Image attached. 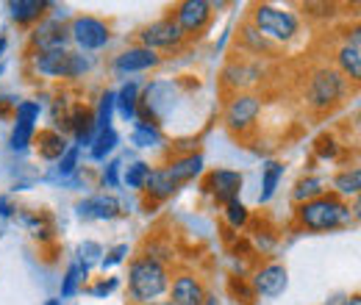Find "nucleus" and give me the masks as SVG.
Segmentation results:
<instances>
[{
    "instance_id": "obj_3",
    "label": "nucleus",
    "mask_w": 361,
    "mask_h": 305,
    "mask_svg": "<svg viewBox=\"0 0 361 305\" xmlns=\"http://www.w3.org/2000/svg\"><path fill=\"white\" fill-rule=\"evenodd\" d=\"M253 25L259 34L278 39V42H289L298 34V17L289 11H281L275 6H256L253 8Z\"/></svg>"
},
{
    "instance_id": "obj_27",
    "label": "nucleus",
    "mask_w": 361,
    "mask_h": 305,
    "mask_svg": "<svg viewBox=\"0 0 361 305\" xmlns=\"http://www.w3.org/2000/svg\"><path fill=\"white\" fill-rule=\"evenodd\" d=\"M111 111H114V94L106 92V94L100 97V108H97V117H94V125H97L100 131L109 128V123H111Z\"/></svg>"
},
{
    "instance_id": "obj_44",
    "label": "nucleus",
    "mask_w": 361,
    "mask_h": 305,
    "mask_svg": "<svg viewBox=\"0 0 361 305\" xmlns=\"http://www.w3.org/2000/svg\"><path fill=\"white\" fill-rule=\"evenodd\" d=\"M45 305H61V303H59V300H47Z\"/></svg>"
},
{
    "instance_id": "obj_34",
    "label": "nucleus",
    "mask_w": 361,
    "mask_h": 305,
    "mask_svg": "<svg viewBox=\"0 0 361 305\" xmlns=\"http://www.w3.org/2000/svg\"><path fill=\"white\" fill-rule=\"evenodd\" d=\"M334 153H336V142H334V136H319V139H317V156L331 158Z\"/></svg>"
},
{
    "instance_id": "obj_4",
    "label": "nucleus",
    "mask_w": 361,
    "mask_h": 305,
    "mask_svg": "<svg viewBox=\"0 0 361 305\" xmlns=\"http://www.w3.org/2000/svg\"><path fill=\"white\" fill-rule=\"evenodd\" d=\"M342 92H345L342 75L336 70L322 67V70H317L314 75H312V81H309V106L322 111V108L334 106L342 97Z\"/></svg>"
},
{
    "instance_id": "obj_43",
    "label": "nucleus",
    "mask_w": 361,
    "mask_h": 305,
    "mask_svg": "<svg viewBox=\"0 0 361 305\" xmlns=\"http://www.w3.org/2000/svg\"><path fill=\"white\" fill-rule=\"evenodd\" d=\"M150 305H173L170 300H161V303H150Z\"/></svg>"
},
{
    "instance_id": "obj_21",
    "label": "nucleus",
    "mask_w": 361,
    "mask_h": 305,
    "mask_svg": "<svg viewBox=\"0 0 361 305\" xmlns=\"http://www.w3.org/2000/svg\"><path fill=\"white\" fill-rule=\"evenodd\" d=\"M145 186H147V192H150V197H153V203H159V200H164V197H170L173 192H176V186L164 178V173L159 170V173H150L147 175V180H145Z\"/></svg>"
},
{
    "instance_id": "obj_35",
    "label": "nucleus",
    "mask_w": 361,
    "mask_h": 305,
    "mask_svg": "<svg viewBox=\"0 0 361 305\" xmlns=\"http://www.w3.org/2000/svg\"><path fill=\"white\" fill-rule=\"evenodd\" d=\"M75 161H78V147H70L64 156H61V175H70L73 170H75Z\"/></svg>"
},
{
    "instance_id": "obj_23",
    "label": "nucleus",
    "mask_w": 361,
    "mask_h": 305,
    "mask_svg": "<svg viewBox=\"0 0 361 305\" xmlns=\"http://www.w3.org/2000/svg\"><path fill=\"white\" fill-rule=\"evenodd\" d=\"M281 175H283V167H281L278 161H270V164H267V170H264V189H262V203H267L272 194H275Z\"/></svg>"
},
{
    "instance_id": "obj_30",
    "label": "nucleus",
    "mask_w": 361,
    "mask_h": 305,
    "mask_svg": "<svg viewBox=\"0 0 361 305\" xmlns=\"http://www.w3.org/2000/svg\"><path fill=\"white\" fill-rule=\"evenodd\" d=\"M147 175H150V167L147 164H134V167H128V173H126V183L131 186V189H142L145 186V180H147Z\"/></svg>"
},
{
    "instance_id": "obj_28",
    "label": "nucleus",
    "mask_w": 361,
    "mask_h": 305,
    "mask_svg": "<svg viewBox=\"0 0 361 305\" xmlns=\"http://www.w3.org/2000/svg\"><path fill=\"white\" fill-rule=\"evenodd\" d=\"M114 144H117V133L111 131V128H106V131H100V136L94 139L92 156H94V158H103L106 153H111V150H114Z\"/></svg>"
},
{
    "instance_id": "obj_39",
    "label": "nucleus",
    "mask_w": 361,
    "mask_h": 305,
    "mask_svg": "<svg viewBox=\"0 0 361 305\" xmlns=\"http://www.w3.org/2000/svg\"><path fill=\"white\" fill-rule=\"evenodd\" d=\"M117 170H120V164H109V170H106V178H103L109 186H117Z\"/></svg>"
},
{
    "instance_id": "obj_40",
    "label": "nucleus",
    "mask_w": 361,
    "mask_h": 305,
    "mask_svg": "<svg viewBox=\"0 0 361 305\" xmlns=\"http://www.w3.org/2000/svg\"><path fill=\"white\" fill-rule=\"evenodd\" d=\"M81 253H90V259H94V256H100V247L97 244H84Z\"/></svg>"
},
{
    "instance_id": "obj_9",
    "label": "nucleus",
    "mask_w": 361,
    "mask_h": 305,
    "mask_svg": "<svg viewBox=\"0 0 361 305\" xmlns=\"http://www.w3.org/2000/svg\"><path fill=\"white\" fill-rule=\"evenodd\" d=\"M256 117H259V100L253 97V94H239L236 100H231V106H228L226 111V123L236 131H245V128H250L253 123H256Z\"/></svg>"
},
{
    "instance_id": "obj_7",
    "label": "nucleus",
    "mask_w": 361,
    "mask_h": 305,
    "mask_svg": "<svg viewBox=\"0 0 361 305\" xmlns=\"http://www.w3.org/2000/svg\"><path fill=\"white\" fill-rule=\"evenodd\" d=\"M209 17H212V6L203 3V0H186L176 8V23L183 34H200L206 25H209Z\"/></svg>"
},
{
    "instance_id": "obj_19",
    "label": "nucleus",
    "mask_w": 361,
    "mask_h": 305,
    "mask_svg": "<svg viewBox=\"0 0 361 305\" xmlns=\"http://www.w3.org/2000/svg\"><path fill=\"white\" fill-rule=\"evenodd\" d=\"M339 64L345 70V75H350V81L361 78V53H359V39L353 44H345L339 50Z\"/></svg>"
},
{
    "instance_id": "obj_16",
    "label": "nucleus",
    "mask_w": 361,
    "mask_h": 305,
    "mask_svg": "<svg viewBox=\"0 0 361 305\" xmlns=\"http://www.w3.org/2000/svg\"><path fill=\"white\" fill-rule=\"evenodd\" d=\"M200 167H203V158H200V156H186V158H180L176 164L164 167L161 173H164V178H167L173 186H178L183 180H192L195 175L200 173Z\"/></svg>"
},
{
    "instance_id": "obj_2",
    "label": "nucleus",
    "mask_w": 361,
    "mask_h": 305,
    "mask_svg": "<svg viewBox=\"0 0 361 305\" xmlns=\"http://www.w3.org/2000/svg\"><path fill=\"white\" fill-rule=\"evenodd\" d=\"M128 286H131V294L139 303H150L153 297L164 294L170 280H167V269L156 259L145 256V259H136L131 263V272H128Z\"/></svg>"
},
{
    "instance_id": "obj_20",
    "label": "nucleus",
    "mask_w": 361,
    "mask_h": 305,
    "mask_svg": "<svg viewBox=\"0 0 361 305\" xmlns=\"http://www.w3.org/2000/svg\"><path fill=\"white\" fill-rule=\"evenodd\" d=\"M70 125H73V131L78 136V142H87L92 136V131H94V114H92L90 108L78 106L73 111V117H70Z\"/></svg>"
},
{
    "instance_id": "obj_13",
    "label": "nucleus",
    "mask_w": 361,
    "mask_h": 305,
    "mask_svg": "<svg viewBox=\"0 0 361 305\" xmlns=\"http://www.w3.org/2000/svg\"><path fill=\"white\" fill-rule=\"evenodd\" d=\"M253 286H256V292L264 294V297H278V294H283V289H286V269L278 266V263L264 266V269L256 275Z\"/></svg>"
},
{
    "instance_id": "obj_22",
    "label": "nucleus",
    "mask_w": 361,
    "mask_h": 305,
    "mask_svg": "<svg viewBox=\"0 0 361 305\" xmlns=\"http://www.w3.org/2000/svg\"><path fill=\"white\" fill-rule=\"evenodd\" d=\"M136 92H139L136 84H126L120 94H114V103H120V114H123L126 120H131L136 114Z\"/></svg>"
},
{
    "instance_id": "obj_36",
    "label": "nucleus",
    "mask_w": 361,
    "mask_h": 305,
    "mask_svg": "<svg viewBox=\"0 0 361 305\" xmlns=\"http://www.w3.org/2000/svg\"><path fill=\"white\" fill-rule=\"evenodd\" d=\"M17 117H20V120H31V123H34V120L39 117V106H37V103H23V106L17 108Z\"/></svg>"
},
{
    "instance_id": "obj_37",
    "label": "nucleus",
    "mask_w": 361,
    "mask_h": 305,
    "mask_svg": "<svg viewBox=\"0 0 361 305\" xmlns=\"http://www.w3.org/2000/svg\"><path fill=\"white\" fill-rule=\"evenodd\" d=\"M126 253H128V247H126V244H120V247H114V250L109 253V259L103 261V269H109V266H114V263H120V261H123V256H126Z\"/></svg>"
},
{
    "instance_id": "obj_12",
    "label": "nucleus",
    "mask_w": 361,
    "mask_h": 305,
    "mask_svg": "<svg viewBox=\"0 0 361 305\" xmlns=\"http://www.w3.org/2000/svg\"><path fill=\"white\" fill-rule=\"evenodd\" d=\"M156 64H159V56H156L153 50H147V47H128V50L120 53L117 61H114V67H117L120 73H139V70H150V67H156Z\"/></svg>"
},
{
    "instance_id": "obj_5",
    "label": "nucleus",
    "mask_w": 361,
    "mask_h": 305,
    "mask_svg": "<svg viewBox=\"0 0 361 305\" xmlns=\"http://www.w3.org/2000/svg\"><path fill=\"white\" fill-rule=\"evenodd\" d=\"M37 70L45 75H53V78H75L90 70V61L78 53L59 50V53H42L37 58Z\"/></svg>"
},
{
    "instance_id": "obj_45",
    "label": "nucleus",
    "mask_w": 361,
    "mask_h": 305,
    "mask_svg": "<svg viewBox=\"0 0 361 305\" xmlns=\"http://www.w3.org/2000/svg\"><path fill=\"white\" fill-rule=\"evenodd\" d=\"M3 47H6V42H3V39H0V50H3Z\"/></svg>"
},
{
    "instance_id": "obj_26",
    "label": "nucleus",
    "mask_w": 361,
    "mask_h": 305,
    "mask_svg": "<svg viewBox=\"0 0 361 305\" xmlns=\"http://www.w3.org/2000/svg\"><path fill=\"white\" fill-rule=\"evenodd\" d=\"M334 183H336V189H339L342 194H356L361 186V173L359 170H348V173L336 175Z\"/></svg>"
},
{
    "instance_id": "obj_24",
    "label": "nucleus",
    "mask_w": 361,
    "mask_h": 305,
    "mask_svg": "<svg viewBox=\"0 0 361 305\" xmlns=\"http://www.w3.org/2000/svg\"><path fill=\"white\" fill-rule=\"evenodd\" d=\"M31 136H34V123H31V120H20V117H17V125H14V133H11V147H14V150L28 147Z\"/></svg>"
},
{
    "instance_id": "obj_18",
    "label": "nucleus",
    "mask_w": 361,
    "mask_h": 305,
    "mask_svg": "<svg viewBox=\"0 0 361 305\" xmlns=\"http://www.w3.org/2000/svg\"><path fill=\"white\" fill-rule=\"evenodd\" d=\"M47 3L42 0H14V3H8V8H11V17L17 20V23H31V20H39V14L45 11Z\"/></svg>"
},
{
    "instance_id": "obj_33",
    "label": "nucleus",
    "mask_w": 361,
    "mask_h": 305,
    "mask_svg": "<svg viewBox=\"0 0 361 305\" xmlns=\"http://www.w3.org/2000/svg\"><path fill=\"white\" fill-rule=\"evenodd\" d=\"M242 37L250 42V47H253V50H259V53H262V50H272L270 42H267V39H264V37H262L256 28H245V31H242Z\"/></svg>"
},
{
    "instance_id": "obj_14",
    "label": "nucleus",
    "mask_w": 361,
    "mask_h": 305,
    "mask_svg": "<svg viewBox=\"0 0 361 305\" xmlns=\"http://www.w3.org/2000/svg\"><path fill=\"white\" fill-rule=\"evenodd\" d=\"M67 39H70V31H67L61 23H45L42 28L34 31V42H37L39 50H45V53H59V50H64Z\"/></svg>"
},
{
    "instance_id": "obj_1",
    "label": "nucleus",
    "mask_w": 361,
    "mask_h": 305,
    "mask_svg": "<svg viewBox=\"0 0 361 305\" xmlns=\"http://www.w3.org/2000/svg\"><path fill=\"white\" fill-rule=\"evenodd\" d=\"M348 217H350V211L339 194H319L298 208L300 225L309 230H331V228L348 222Z\"/></svg>"
},
{
    "instance_id": "obj_29",
    "label": "nucleus",
    "mask_w": 361,
    "mask_h": 305,
    "mask_svg": "<svg viewBox=\"0 0 361 305\" xmlns=\"http://www.w3.org/2000/svg\"><path fill=\"white\" fill-rule=\"evenodd\" d=\"M87 278V266L81 269V266H70V272H67V278H64V286H61V297H73L75 294V289H78V283Z\"/></svg>"
},
{
    "instance_id": "obj_17",
    "label": "nucleus",
    "mask_w": 361,
    "mask_h": 305,
    "mask_svg": "<svg viewBox=\"0 0 361 305\" xmlns=\"http://www.w3.org/2000/svg\"><path fill=\"white\" fill-rule=\"evenodd\" d=\"M37 150L45 161H56L67 153V144H64V136L56 131H39L37 136Z\"/></svg>"
},
{
    "instance_id": "obj_42",
    "label": "nucleus",
    "mask_w": 361,
    "mask_h": 305,
    "mask_svg": "<svg viewBox=\"0 0 361 305\" xmlns=\"http://www.w3.org/2000/svg\"><path fill=\"white\" fill-rule=\"evenodd\" d=\"M203 305H217V300H212V297H206V303Z\"/></svg>"
},
{
    "instance_id": "obj_15",
    "label": "nucleus",
    "mask_w": 361,
    "mask_h": 305,
    "mask_svg": "<svg viewBox=\"0 0 361 305\" xmlns=\"http://www.w3.org/2000/svg\"><path fill=\"white\" fill-rule=\"evenodd\" d=\"M78 214L92 219H111L120 214V203L111 194H97V197H92V200L78 206Z\"/></svg>"
},
{
    "instance_id": "obj_8",
    "label": "nucleus",
    "mask_w": 361,
    "mask_h": 305,
    "mask_svg": "<svg viewBox=\"0 0 361 305\" xmlns=\"http://www.w3.org/2000/svg\"><path fill=\"white\" fill-rule=\"evenodd\" d=\"M180 37H183V31L178 28V23L173 17H164V20L153 23L150 28L142 31V44L147 50H153V47H173V44L180 42Z\"/></svg>"
},
{
    "instance_id": "obj_41",
    "label": "nucleus",
    "mask_w": 361,
    "mask_h": 305,
    "mask_svg": "<svg viewBox=\"0 0 361 305\" xmlns=\"http://www.w3.org/2000/svg\"><path fill=\"white\" fill-rule=\"evenodd\" d=\"M342 305H361V303H359V294H353L350 300H345V303H342Z\"/></svg>"
},
{
    "instance_id": "obj_6",
    "label": "nucleus",
    "mask_w": 361,
    "mask_h": 305,
    "mask_svg": "<svg viewBox=\"0 0 361 305\" xmlns=\"http://www.w3.org/2000/svg\"><path fill=\"white\" fill-rule=\"evenodd\" d=\"M70 34L73 39L81 44L84 50H97L109 42V28L106 23L94 20V17H75L73 25H70Z\"/></svg>"
},
{
    "instance_id": "obj_11",
    "label": "nucleus",
    "mask_w": 361,
    "mask_h": 305,
    "mask_svg": "<svg viewBox=\"0 0 361 305\" xmlns=\"http://www.w3.org/2000/svg\"><path fill=\"white\" fill-rule=\"evenodd\" d=\"M173 305H203L206 303V289L195 275H178L173 283Z\"/></svg>"
},
{
    "instance_id": "obj_10",
    "label": "nucleus",
    "mask_w": 361,
    "mask_h": 305,
    "mask_svg": "<svg viewBox=\"0 0 361 305\" xmlns=\"http://www.w3.org/2000/svg\"><path fill=\"white\" fill-rule=\"evenodd\" d=\"M203 189L212 192L220 203H231V200H236V194L242 189V175L231 173V170H217V173H212L206 178Z\"/></svg>"
},
{
    "instance_id": "obj_32",
    "label": "nucleus",
    "mask_w": 361,
    "mask_h": 305,
    "mask_svg": "<svg viewBox=\"0 0 361 305\" xmlns=\"http://www.w3.org/2000/svg\"><path fill=\"white\" fill-rule=\"evenodd\" d=\"M226 211H228V222H231L233 228H239V225H245V222H247V208H245L239 200L226 203Z\"/></svg>"
},
{
    "instance_id": "obj_31",
    "label": "nucleus",
    "mask_w": 361,
    "mask_h": 305,
    "mask_svg": "<svg viewBox=\"0 0 361 305\" xmlns=\"http://www.w3.org/2000/svg\"><path fill=\"white\" fill-rule=\"evenodd\" d=\"M134 144H139V147H153V144H159V131L150 128V125H139L134 131Z\"/></svg>"
},
{
    "instance_id": "obj_25",
    "label": "nucleus",
    "mask_w": 361,
    "mask_h": 305,
    "mask_svg": "<svg viewBox=\"0 0 361 305\" xmlns=\"http://www.w3.org/2000/svg\"><path fill=\"white\" fill-rule=\"evenodd\" d=\"M322 194V183L317 180V178H306V180H300L298 183V189H295V200L298 203H309V200H314V197H319Z\"/></svg>"
},
{
    "instance_id": "obj_38",
    "label": "nucleus",
    "mask_w": 361,
    "mask_h": 305,
    "mask_svg": "<svg viewBox=\"0 0 361 305\" xmlns=\"http://www.w3.org/2000/svg\"><path fill=\"white\" fill-rule=\"evenodd\" d=\"M117 289V280H109V283H97V286H92L90 292L94 297H103V294H109V292H114Z\"/></svg>"
}]
</instances>
